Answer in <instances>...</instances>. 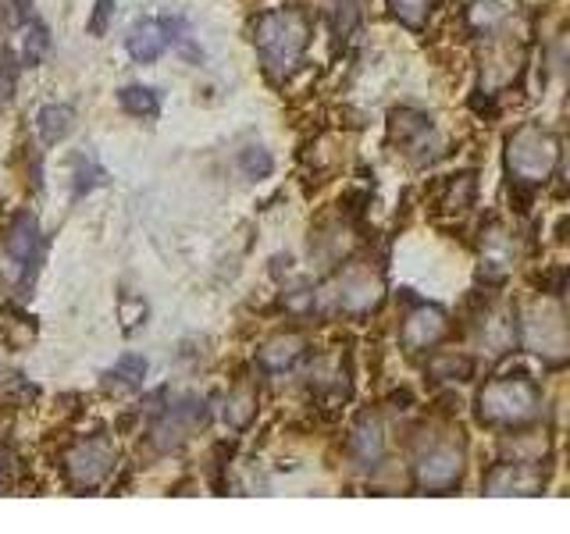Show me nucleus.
<instances>
[{
	"label": "nucleus",
	"mask_w": 570,
	"mask_h": 534,
	"mask_svg": "<svg viewBox=\"0 0 570 534\" xmlns=\"http://www.w3.org/2000/svg\"><path fill=\"white\" fill-rule=\"evenodd\" d=\"M254 47L267 76L285 79L299 68L311 47V18L303 8H275L264 11L254 26Z\"/></svg>",
	"instance_id": "obj_1"
},
{
	"label": "nucleus",
	"mask_w": 570,
	"mask_h": 534,
	"mask_svg": "<svg viewBox=\"0 0 570 534\" xmlns=\"http://www.w3.org/2000/svg\"><path fill=\"white\" fill-rule=\"evenodd\" d=\"M542 414V392L524 374L492 378L478 392V417L492 427H521Z\"/></svg>",
	"instance_id": "obj_2"
},
{
	"label": "nucleus",
	"mask_w": 570,
	"mask_h": 534,
	"mask_svg": "<svg viewBox=\"0 0 570 534\" xmlns=\"http://www.w3.org/2000/svg\"><path fill=\"white\" fill-rule=\"evenodd\" d=\"M560 165V142L539 125H521L507 139V168L513 182L521 186H546Z\"/></svg>",
	"instance_id": "obj_3"
},
{
	"label": "nucleus",
	"mask_w": 570,
	"mask_h": 534,
	"mask_svg": "<svg viewBox=\"0 0 570 534\" xmlns=\"http://www.w3.org/2000/svg\"><path fill=\"white\" fill-rule=\"evenodd\" d=\"M521 328H524V346L531 353L546 356L552 364H560L567 356V314L560 299H552V296L534 299Z\"/></svg>",
	"instance_id": "obj_4"
},
{
	"label": "nucleus",
	"mask_w": 570,
	"mask_h": 534,
	"mask_svg": "<svg viewBox=\"0 0 570 534\" xmlns=\"http://www.w3.org/2000/svg\"><path fill=\"white\" fill-rule=\"evenodd\" d=\"M115 459H118V449L107 435H89L76 442L71 453L65 456V474L71 481V488H79V492L97 488L100 481L115 471Z\"/></svg>",
	"instance_id": "obj_5"
},
{
	"label": "nucleus",
	"mask_w": 570,
	"mask_h": 534,
	"mask_svg": "<svg viewBox=\"0 0 570 534\" xmlns=\"http://www.w3.org/2000/svg\"><path fill=\"white\" fill-rule=\"evenodd\" d=\"M463 477V453L453 442H432L424 445L414 463V481L428 492H450Z\"/></svg>",
	"instance_id": "obj_6"
},
{
	"label": "nucleus",
	"mask_w": 570,
	"mask_h": 534,
	"mask_svg": "<svg viewBox=\"0 0 570 534\" xmlns=\"http://www.w3.org/2000/svg\"><path fill=\"white\" fill-rule=\"evenodd\" d=\"M183 29H186L183 18H139V22L129 29V36H125V50H129L132 61L150 65L168 47H175L178 40H183V36H178Z\"/></svg>",
	"instance_id": "obj_7"
},
{
	"label": "nucleus",
	"mask_w": 570,
	"mask_h": 534,
	"mask_svg": "<svg viewBox=\"0 0 570 534\" xmlns=\"http://www.w3.org/2000/svg\"><path fill=\"white\" fill-rule=\"evenodd\" d=\"M445 335H450V314H445L442 307H435V303H421V307L410 310L403 320V332H400L403 346L410 353L435 349Z\"/></svg>",
	"instance_id": "obj_8"
},
{
	"label": "nucleus",
	"mask_w": 570,
	"mask_h": 534,
	"mask_svg": "<svg viewBox=\"0 0 570 534\" xmlns=\"http://www.w3.org/2000/svg\"><path fill=\"white\" fill-rule=\"evenodd\" d=\"M4 254L14 260V267L22 271V285H29V267L40 264L43 246H40V228H36L32 214H18L4 236Z\"/></svg>",
	"instance_id": "obj_9"
},
{
	"label": "nucleus",
	"mask_w": 570,
	"mask_h": 534,
	"mask_svg": "<svg viewBox=\"0 0 570 534\" xmlns=\"http://www.w3.org/2000/svg\"><path fill=\"white\" fill-rule=\"evenodd\" d=\"M546 485V477L531 463H499L495 471L485 477L489 495H539Z\"/></svg>",
	"instance_id": "obj_10"
},
{
	"label": "nucleus",
	"mask_w": 570,
	"mask_h": 534,
	"mask_svg": "<svg viewBox=\"0 0 570 534\" xmlns=\"http://www.w3.org/2000/svg\"><path fill=\"white\" fill-rule=\"evenodd\" d=\"M207 421V409H204V399H196V396H186L183 403H175L168 409V417L157 424V445L160 449H168V445H178V442H186L196 427H200Z\"/></svg>",
	"instance_id": "obj_11"
},
{
	"label": "nucleus",
	"mask_w": 570,
	"mask_h": 534,
	"mask_svg": "<svg viewBox=\"0 0 570 534\" xmlns=\"http://www.w3.org/2000/svg\"><path fill=\"white\" fill-rule=\"evenodd\" d=\"M382 303V278L364 271V267H353L338 281V307L350 314H367Z\"/></svg>",
	"instance_id": "obj_12"
},
{
	"label": "nucleus",
	"mask_w": 570,
	"mask_h": 534,
	"mask_svg": "<svg viewBox=\"0 0 570 534\" xmlns=\"http://www.w3.org/2000/svg\"><path fill=\"white\" fill-rule=\"evenodd\" d=\"M428 136H432V118L417 111V107H396V111L389 115V139L396 142V147L414 150Z\"/></svg>",
	"instance_id": "obj_13"
},
{
	"label": "nucleus",
	"mask_w": 570,
	"mask_h": 534,
	"mask_svg": "<svg viewBox=\"0 0 570 534\" xmlns=\"http://www.w3.org/2000/svg\"><path fill=\"white\" fill-rule=\"evenodd\" d=\"M517 11H521V0H471L468 26L478 36H489L495 29H503Z\"/></svg>",
	"instance_id": "obj_14"
},
{
	"label": "nucleus",
	"mask_w": 570,
	"mask_h": 534,
	"mask_svg": "<svg viewBox=\"0 0 570 534\" xmlns=\"http://www.w3.org/2000/svg\"><path fill=\"white\" fill-rule=\"evenodd\" d=\"M350 453L361 467H379L382 456H385V432H382L379 417L361 421V427H356L353 438H350Z\"/></svg>",
	"instance_id": "obj_15"
},
{
	"label": "nucleus",
	"mask_w": 570,
	"mask_h": 534,
	"mask_svg": "<svg viewBox=\"0 0 570 534\" xmlns=\"http://www.w3.org/2000/svg\"><path fill=\"white\" fill-rule=\"evenodd\" d=\"M36 129H40V139L47 147H58L71 136L76 129V111H71L68 103H47L40 107V115H36Z\"/></svg>",
	"instance_id": "obj_16"
},
{
	"label": "nucleus",
	"mask_w": 570,
	"mask_h": 534,
	"mask_svg": "<svg viewBox=\"0 0 570 534\" xmlns=\"http://www.w3.org/2000/svg\"><path fill=\"white\" fill-rule=\"evenodd\" d=\"M299 356H303V338L299 335H278L261 349V367L272 370V374H282V370H289Z\"/></svg>",
	"instance_id": "obj_17"
},
{
	"label": "nucleus",
	"mask_w": 570,
	"mask_h": 534,
	"mask_svg": "<svg viewBox=\"0 0 570 534\" xmlns=\"http://www.w3.org/2000/svg\"><path fill=\"white\" fill-rule=\"evenodd\" d=\"M104 182H107V171L100 168V160L94 154L71 157V196H76V200H82V196H89Z\"/></svg>",
	"instance_id": "obj_18"
},
{
	"label": "nucleus",
	"mask_w": 570,
	"mask_h": 534,
	"mask_svg": "<svg viewBox=\"0 0 570 534\" xmlns=\"http://www.w3.org/2000/svg\"><path fill=\"white\" fill-rule=\"evenodd\" d=\"M118 103H121V111L125 115H132V118H157L160 115V93L154 86H125L121 93H118Z\"/></svg>",
	"instance_id": "obj_19"
},
{
	"label": "nucleus",
	"mask_w": 570,
	"mask_h": 534,
	"mask_svg": "<svg viewBox=\"0 0 570 534\" xmlns=\"http://www.w3.org/2000/svg\"><path fill=\"white\" fill-rule=\"evenodd\" d=\"M428 370H432V378H439V382H468L474 374V360L463 353H442L428 364Z\"/></svg>",
	"instance_id": "obj_20"
},
{
	"label": "nucleus",
	"mask_w": 570,
	"mask_h": 534,
	"mask_svg": "<svg viewBox=\"0 0 570 534\" xmlns=\"http://www.w3.org/2000/svg\"><path fill=\"white\" fill-rule=\"evenodd\" d=\"M513 267V249L503 231H489L485 236V271H492V278H507Z\"/></svg>",
	"instance_id": "obj_21"
},
{
	"label": "nucleus",
	"mask_w": 570,
	"mask_h": 534,
	"mask_svg": "<svg viewBox=\"0 0 570 534\" xmlns=\"http://www.w3.org/2000/svg\"><path fill=\"white\" fill-rule=\"evenodd\" d=\"M474 192H478V182H474V175H471V171L453 175V178H450V189H445L442 207H445V210H468V207L474 204Z\"/></svg>",
	"instance_id": "obj_22"
},
{
	"label": "nucleus",
	"mask_w": 570,
	"mask_h": 534,
	"mask_svg": "<svg viewBox=\"0 0 570 534\" xmlns=\"http://www.w3.org/2000/svg\"><path fill=\"white\" fill-rule=\"evenodd\" d=\"M142 374H147V360L139 353H125L121 360L115 364V370L107 374L118 388H139L142 385Z\"/></svg>",
	"instance_id": "obj_23"
},
{
	"label": "nucleus",
	"mask_w": 570,
	"mask_h": 534,
	"mask_svg": "<svg viewBox=\"0 0 570 534\" xmlns=\"http://www.w3.org/2000/svg\"><path fill=\"white\" fill-rule=\"evenodd\" d=\"M389 8L406 29H424L428 14H432V8H435V0H389Z\"/></svg>",
	"instance_id": "obj_24"
},
{
	"label": "nucleus",
	"mask_w": 570,
	"mask_h": 534,
	"mask_svg": "<svg viewBox=\"0 0 570 534\" xmlns=\"http://www.w3.org/2000/svg\"><path fill=\"white\" fill-rule=\"evenodd\" d=\"M239 168H243L246 178H267L275 171V157L267 154L264 147H246L239 154Z\"/></svg>",
	"instance_id": "obj_25"
},
{
	"label": "nucleus",
	"mask_w": 570,
	"mask_h": 534,
	"mask_svg": "<svg viewBox=\"0 0 570 534\" xmlns=\"http://www.w3.org/2000/svg\"><path fill=\"white\" fill-rule=\"evenodd\" d=\"M254 406H257V396L249 388H239L236 396H228V409H225V421L232 427H246L249 417H254Z\"/></svg>",
	"instance_id": "obj_26"
},
{
	"label": "nucleus",
	"mask_w": 570,
	"mask_h": 534,
	"mask_svg": "<svg viewBox=\"0 0 570 534\" xmlns=\"http://www.w3.org/2000/svg\"><path fill=\"white\" fill-rule=\"evenodd\" d=\"M47 47H50V32H47V26H43V22H32L29 32H26V43H22V61H26V65H40V58L47 53Z\"/></svg>",
	"instance_id": "obj_27"
},
{
	"label": "nucleus",
	"mask_w": 570,
	"mask_h": 534,
	"mask_svg": "<svg viewBox=\"0 0 570 534\" xmlns=\"http://www.w3.org/2000/svg\"><path fill=\"white\" fill-rule=\"evenodd\" d=\"M14 79H18V65H14V58H11V50L0 47V103L11 100V93H14Z\"/></svg>",
	"instance_id": "obj_28"
},
{
	"label": "nucleus",
	"mask_w": 570,
	"mask_h": 534,
	"mask_svg": "<svg viewBox=\"0 0 570 534\" xmlns=\"http://www.w3.org/2000/svg\"><path fill=\"white\" fill-rule=\"evenodd\" d=\"M111 18H115V0H97V11L94 18H89V36H107V29H111Z\"/></svg>",
	"instance_id": "obj_29"
}]
</instances>
